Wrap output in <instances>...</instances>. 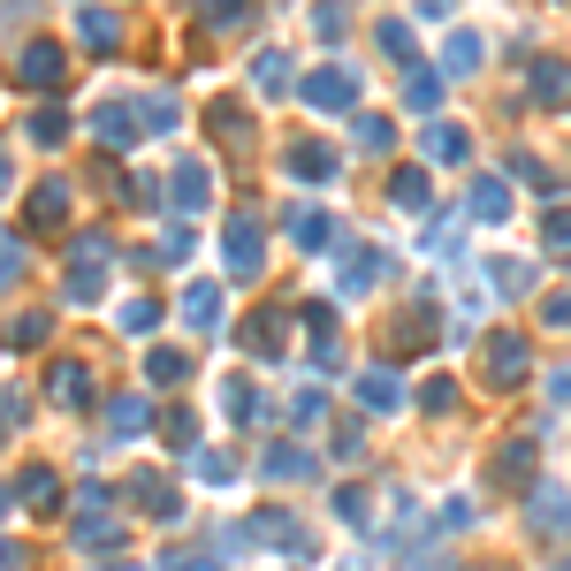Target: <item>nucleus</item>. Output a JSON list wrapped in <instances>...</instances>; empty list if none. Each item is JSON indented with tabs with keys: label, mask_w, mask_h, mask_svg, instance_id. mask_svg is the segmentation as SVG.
I'll return each instance as SVG.
<instances>
[{
	"label": "nucleus",
	"mask_w": 571,
	"mask_h": 571,
	"mask_svg": "<svg viewBox=\"0 0 571 571\" xmlns=\"http://www.w3.org/2000/svg\"><path fill=\"white\" fill-rule=\"evenodd\" d=\"M434 92H442V84H434L427 69H412V77H404V100H412V107H434Z\"/></svg>",
	"instance_id": "nucleus-38"
},
{
	"label": "nucleus",
	"mask_w": 571,
	"mask_h": 571,
	"mask_svg": "<svg viewBox=\"0 0 571 571\" xmlns=\"http://www.w3.org/2000/svg\"><path fill=\"white\" fill-rule=\"evenodd\" d=\"M244 343H252L260 358H275V351H283V343H289V320H283V312H260V320L244 328Z\"/></svg>",
	"instance_id": "nucleus-16"
},
{
	"label": "nucleus",
	"mask_w": 571,
	"mask_h": 571,
	"mask_svg": "<svg viewBox=\"0 0 571 571\" xmlns=\"http://www.w3.org/2000/svg\"><path fill=\"white\" fill-rule=\"evenodd\" d=\"M69 138V115H61V107H38V115H31V145H61Z\"/></svg>",
	"instance_id": "nucleus-29"
},
{
	"label": "nucleus",
	"mask_w": 571,
	"mask_h": 571,
	"mask_svg": "<svg viewBox=\"0 0 571 571\" xmlns=\"http://www.w3.org/2000/svg\"><path fill=\"white\" fill-rule=\"evenodd\" d=\"M107 434H115V442L145 434V404H138V397H115V404H107Z\"/></svg>",
	"instance_id": "nucleus-22"
},
{
	"label": "nucleus",
	"mask_w": 571,
	"mask_h": 571,
	"mask_svg": "<svg viewBox=\"0 0 571 571\" xmlns=\"http://www.w3.org/2000/svg\"><path fill=\"white\" fill-rule=\"evenodd\" d=\"M152 320H160V305H152V297H130V305H123V328H130V335H145Z\"/></svg>",
	"instance_id": "nucleus-35"
},
{
	"label": "nucleus",
	"mask_w": 571,
	"mask_h": 571,
	"mask_svg": "<svg viewBox=\"0 0 571 571\" xmlns=\"http://www.w3.org/2000/svg\"><path fill=\"white\" fill-rule=\"evenodd\" d=\"M183 320H191V328H214V320H221V289L191 283V289H183Z\"/></svg>",
	"instance_id": "nucleus-15"
},
{
	"label": "nucleus",
	"mask_w": 571,
	"mask_h": 571,
	"mask_svg": "<svg viewBox=\"0 0 571 571\" xmlns=\"http://www.w3.org/2000/svg\"><path fill=\"white\" fill-rule=\"evenodd\" d=\"M221 412H229V420H252V412H260V397H252L244 381H229V389H221Z\"/></svg>",
	"instance_id": "nucleus-34"
},
{
	"label": "nucleus",
	"mask_w": 571,
	"mask_h": 571,
	"mask_svg": "<svg viewBox=\"0 0 571 571\" xmlns=\"http://www.w3.org/2000/svg\"><path fill=\"white\" fill-rule=\"evenodd\" d=\"M221 244H229V275H237V283H252V275H260V221H252V214H237Z\"/></svg>",
	"instance_id": "nucleus-2"
},
{
	"label": "nucleus",
	"mask_w": 571,
	"mask_h": 571,
	"mask_svg": "<svg viewBox=\"0 0 571 571\" xmlns=\"http://www.w3.org/2000/svg\"><path fill=\"white\" fill-rule=\"evenodd\" d=\"M374 275H381V252H374V244H358V252L343 260V297H358V289H374Z\"/></svg>",
	"instance_id": "nucleus-17"
},
{
	"label": "nucleus",
	"mask_w": 571,
	"mask_h": 571,
	"mask_svg": "<svg viewBox=\"0 0 571 571\" xmlns=\"http://www.w3.org/2000/svg\"><path fill=\"white\" fill-rule=\"evenodd\" d=\"M168 198H175L183 214H198V206H206V168H198V160H183V168L168 175Z\"/></svg>",
	"instance_id": "nucleus-9"
},
{
	"label": "nucleus",
	"mask_w": 571,
	"mask_h": 571,
	"mask_svg": "<svg viewBox=\"0 0 571 571\" xmlns=\"http://www.w3.org/2000/svg\"><path fill=\"white\" fill-rule=\"evenodd\" d=\"M283 160H289V175H335V152L328 145H289Z\"/></svg>",
	"instance_id": "nucleus-21"
},
{
	"label": "nucleus",
	"mask_w": 571,
	"mask_h": 571,
	"mask_svg": "<svg viewBox=\"0 0 571 571\" xmlns=\"http://www.w3.org/2000/svg\"><path fill=\"white\" fill-rule=\"evenodd\" d=\"M389 198H397L404 214H420V206H427V175H420V168H404V175L389 183Z\"/></svg>",
	"instance_id": "nucleus-26"
},
{
	"label": "nucleus",
	"mask_w": 571,
	"mask_h": 571,
	"mask_svg": "<svg viewBox=\"0 0 571 571\" xmlns=\"http://www.w3.org/2000/svg\"><path fill=\"white\" fill-rule=\"evenodd\" d=\"M252 84H260V92H283L289 84V54H260V61H252Z\"/></svg>",
	"instance_id": "nucleus-28"
},
{
	"label": "nucleus",
	"mask_w": 571,
	"mask_h": 571,
	"mask_svg": "<svg viewBox=\"0 0 571 571\" xmlns=\"http://www.w3.org/2000/svg\"><path fill=\"white\" fill-rule=\"evenodd\" d=\"M381 46L397 54V69H412V31L404 23H381Z\"/></svg>",
	"instance_id": "nucleus-37"
},
{
	"label": "nucleus",
	"mask_w": 571,
	"mask_h": 571,
	"mask_svg": "<svg viewBox=\"0 0 571 571\" xmlns=\"http://www.w3.org/2000/svg\"><path fill=\"white\" fill-rule=\"evenodd\" d=\"M0 191H8V160H0Z\"/></svg>",
	"instance_id": "nucleus-48"
},
{
	"label": "nucleus",
	"mask_w": 571,
	"mask_h": 571,
	"mask_svg": "<svg viewBox=\"0 0 571 571\" xmlns=\"http://www.w3.org/2000/svg\"><path fill=\"white\" fill-rule=\"evenodd\" d=\"M427 152L434 160H465V138H457L449 123H427Z\"/></svg>",
	"instance_id": "nucleus-33"
},
{
	"label": "nucleus",
	"mask_w": 571,
	"mask_h": 571,
	"mask_svg": "<svg viewBox=\"0 0 571 571\" xmlns=\"http://www.w3.org/2000/svg\"><path fill=\"white\" fill-rule=\"evenodd\" d=\"M442 69H449V77H472V69H480V38H472V31H457V38L442 46Z\"/></svg>",
	"instance_id": "nucleus-19"
},
{
	"label": "nucleus",
	"mask_w": 571,
	"mask_h": 571,
	"mask_svg": "<svg viewBox=\"0 0 571 571\" xmlns=\"http://www.w3.org/2000/svg\"><path fill=\"white\" fill-rule=\"evenodd\" d=\"M267 480H312V457H305V449H283V442H275V449H267Z\"/></svg>",
	"instance_id": "nucleus-23"
},
{
	"label": "nucleus",
	"mask_w": 571,
	"mask_h": 571,
	"mask_svg": "<svg viewBox=\"0 0 571 571\" xmlns=\"http://www.w3.org/2000/svg\"><path fill=\"white\" fill-rule=\"evenodd\" d=\"M46 397H54V404H84V397H92V374H84V366L69 358V366H54V381H46Z\"/></svg>",
	"instance_id": "nucleus-13"
},
{
	"label": "nucleus",
	"mask_w": 571,
	"mask_h": 571,
	"mask_svg": "<svg viewBox=\"0 0 571 571\" xmlns=\"http://www.w3.org/2000/svg\"><path fill=\"white\" fill-rule=\"evenodd\" d=\"M130 488H138V503H145V511H152V518H175V511H183V495H175V488H168L160 472H138Z\"/></svg>",
	"instance_id": "nucleus-11"
},
{
	"label": "nucleus",
	"mask_w": 571,
	"mask_h": 571,
	"mask_svg": "<svg viewBox=\"0 0 571 571\" xmlns=\"http://www.w3.org/2000/svg\"><path fill=\"white\" fill-rule=\"evenodd\" d=\"M358 397H366V404H381V412H389V404H404L397 374H358Z\"/></svg>",
	"instance_id": "nucleus-27"
},
{
	"label": "nucleus",
	"mask_w": 571,
	"mask_h": 571,
	"mask_svg": "<svg viewBox=\"0 0 571 571\" xmlns=\"http://www.w3.org/2000/svg\"><path fill=\"white\" fill-rule=\"evenodd\" d=\"M183 374H191V358H183V351H145V381H152V389H175Z\"/></svg>",
	"instance_id": "nucleus-18"
},
{
	"label": "nucleus",
	"mask_w": 571,
	"mask_h": 571,
	"mask_svg": "<svg viewBox=\"0 0 571 571\" xmlns=\"http://www.w3.org/2000/svg\"><path fill=\"white\" fill-rule=\"evenodd\" d=\"M0 434H8V427H0Z\"/></svg>",
	"instance_id": "nucleus-49"
},
{
	"label": "nucleus",
	"mask_w": 571,
	"mask_h": 571,
	"mask_svg": "<svg viewBox=\"0 0 571 571\" xmlns=\"http://www.w3.org/2000/svg\"><path fill=\"white\" fill-rule=\"evenodd\" d=\"M358 145L381 152V145H389V123H381V115H358Z\"/></svg>",
	"instance_id": "nucleus-40"
},
{
	"label": "nucleus",
	"mask_w": 571,
	"mask_h": 571,
	"mask_svg": "<svg viewBox=\"0 0 571 571\" xmlns=\"http://www.w3.org/2000/svg\"><path fill=\"white\" fill-rule=\"evenodd\" d=\"M8 503H15V495H8V488H0V518H8Z\"/></svg>",
	"instance_id": "nucleus-47"
},
{
	"label": "nucleus",
	"mask_w": 571,
	"mask_h": 571,
	"mask_svg": "<svg viewBox=\"0 0 571 571\" xmlns=\"http://www.w3.org/2000/svg\"><path fill=\"white\" fill-rule=\"evenodd\" d=\"M160 571H214V557H168Z\"/></svg>",
	"instance_id": "nucleus-44"
},
{
	"label": "nucleus",
	"mask_w": 571,
	"mask_h": 571,
	"mask_svg": "<svg viewBox=\"0 0 571 571\" xmlns=\"http://www.w3.org/2000/svg\"><path fill=\"white\" fill-rule=\"evenodd\" d=\"M15 503H31L38 518H54V511H61V480H54L46 465H31V472L15 480Z\"/></svg>",
	"instance_id": "nucleus-6"
},
{
	"label": "nucleus",
	"mask_w": 571,
	"mask_h": 571,
	"mask_svg": "<svg viewBox=\"0 0 571 571\" xmlns=\"http://www.w3.org/2000/svg\"><path fill=\"white\" fill-rule=\"evenodd\" d=\"M549 320H557V328H571V297H549Z\"/></svg>",
	"instance_id": "nucleus-45"
},
{
	"label": "nucleus",
	"mask_w": 571,
	"mask_h": 571,
	"mask_svg": "<svg viewBox=\"0 0 571 571\" xmlns=\"http://www.w3.org/2000/svg\"><path fill=\"white\" fill-rule=\"evenodd\" d=\"M420 404H427V412H449V404H457V381H427V397H420Z\"/></svg>",
	"instance_id": "nucleus-43"
},
{
	"label": "nucleus",
	"mask_w": 571,
	"mask_h": 571,
	"mask_svg": "<svg viewBox=\"0 0 571 571\" xmlns=\"http://www.w3.org/2000/svg\"><path fill=\"white\" fill-rule=\"evenodd\" d=\"M92 130H100V145H130L145 130V123H138V100H100V107H92Z\"/></svg>",
	"instance_id": "nucleus-3"
},
{
	"label": "nucleus",
	"mask_w": 571,
	"mask_h": 571,
	"mask_svg": "<svg viewBox=\"0 0 571 571\" xmlns=\"http://www.w3.org/2000/svg\"><path fill=\"white\" fill-rule=\"evenodd\" d=\"M305 100H312V107H351V100H358V77H351V69H312V77H305Z\"/></svg>",
	"instance_id": "nucleus-4"
},
{
	"label": "nucleus",
	"mask_w": 571,
	"mask_h": 571,
	"mask_svg": "<svg viewBox=\"0 0 571 571\" xmlns=\"http://www.w3.org/2000/svg\"><path fill=\"white\" fill-rule=\"evenodd\" d=\"M526 518H534V526H549V534H564V526H571V503L549 488V495H534V511H526Z\"/></svg>",
	"instance_id": "nucleus-25"
},
{
	"label": "nucleus",
	"mask_w": 571,
	"mask_h": 571,
	"mask_svg": "<svg viewBox=\"0 0 571 571\" xmlns=\"http://www.w3.org/2000/svg\"><path fill=\"white\" fill-rule=\"evenodd\" d=\"M488 374H495V381H518V374H526V343H518V335H495V343H488Z\"/></svg>",
	"instance_id": "nucleus-12"
},
{
	"label": "nucleus",
	"mask_w": 571,
	"mask_h": 571,
	"mask_svg": "<svg viewBox=\"0 0 571 571\" xmlns=\"http://www.w3.org/2000/svg\"><path fill=\"white\" fill-rule=\"evenodd\" d=\"M289 420H297V427H320V420H328V404H320V397H297V404H289Z\"/></svg>",
	"instance_id": "nucleus-42"
},
{
	"label": "nucleus",
	"mask_w": 571,
	"mask_h": 571,
	"mask_svg": "<svg viewBox=\"0 0 571 571\" xmlns=\"http://www.w3.org/2000/svg\"><path fill=\"white\" fill-rule=\"evenodd\" d=\"M518 480H534V434H511L495 449V488H518Z\"/></svg>",
	"instance_id": "nucleus-5"
},
{
	"label": "nucleus",
	"mask_w": 571,
	"mask_h": 571,
	"mask_svg": "<svg viewBox=\"0 0 571 571\" xmlns=\"http://www.w3.org/2000/svg\"><path fill=\"white\" fill-rule=\"evenodd\" d=\"M69 77V61H61V46L54 38H31L23 54H15V84H31V92H54Z\"/></svg>",
	"instance_id": "nucleus-1"
},
{
	"label": "nucleus",
	"mask_w": 571,
	"mask_h": 571,
	"mask_svg": "<svg viewBox=\"0 0 571 571\" xmlns=\"http://www.w3.org/2000/svg\"><path fill=\"white\" fill-rule=\"evenodd\" d=\"M15 564H23V557H15V549H8V541H0V571H15Z\"/></svg>",
	"instance_id": "nucleus-46"
},
{
	"label": "nucleus",
	"mask_w": 571,
	"mask_h": 571,
	"mask_svg": "<svg viewBox=\"0 0 571 571\" xmlns=\"http://www.w3.org/2000/svg\"><path fill=\"white\" fill-rule=\"evenodd\" d=\"M549 252L571 260V214H549Z\"/></svg>",
	"instance_id": "nucleus-41"
},
{
	"label": "nucleus",
	"mask_w": 571,
	"mask_h": 571,
	"mask_svg": "<svg viewBox=\"0 0 571 571\" xmlns=\"http://www.w3.org/2000/svg\"><path fill=\"white\" fill-rule=\"evenodd\" d=\"M69 221V183L61 175H46L38 183V198H31V229H61Z\"/></svg>",
	"instance_id": "nucleus-7"
},
{
	"label": "nucleus",
	"mask_w": 571,
	"mask_h": 571,
	"mask_svg": "<svg viewBox=\"0 0 571 571\" xmlns=\"http://www.w3.org/2000/svg\"><path fill=\"white\" fill-rule=\"evenodd\" d=\"M160 434H168L175 449H191V442H198V420H191V412H168V420H160Z\"/></svg>",
	"instance_id": "nucleus-36"
},
{
	"label": "nucleus",
	"mask_w": 571,
	"mask_h": 571,
	"mask_svg": "<svg viewBox=\"0 0 571 571\" xmlns=\"http://www.w3.org/2000/svg\"><path fill=\"white\" fill-rule=\"evenodd\" d=\"M526 92H534L541 107H557L571 92V61H534V84H526Z\"/></svg>",
	"instance_id": "nucleus-10"
},
{
	"label": "nucleus",
	"mask_w": 571,
	"mask_h": 571,
	"mask_svg": "<svg viewBox=\"0 0 571 571\" xmlns=\"http://www.w3.org/2000/svg\"><path fill=\"white\" fill-rule=\"evenodd\" d=\"M289 237H297L305 252H320V244H328V214H312V206H297V214H289Z\"/></svg>",
	"instance_id": "nucleus-24"
},
{
	"label": "nucleus",
	"mask_w": 571,
	"mask_h": 571,
	"mask_svg": "<svg viewBox=\"0 0 571 571\" xmlns=\"http://www.w3.org/2000/svg\"><path fill=\"white\" fill-rule=\"evenodd\" d=\"M472 214H480V221H503V214H511V191H503L495 175H480V183H472Z\"/></svg>",
	"instance_id": "nucleus-20"
},
{
	"label": "nucleus",
	"mask_w": 571,
	"mask_h": 571,
	"mask_svg": "<svg viewBox=\"0 0 571 571\" xmlns=\"http://www.w3.org/2000/svg\"><path fill=\"white\" fill-rule=\"evenodd\" d=\"M206 123H214V138L252 145V123H244V107H237V100H214V107H206Z\"/></svg>",
	"instance_id": "nucleus-14"
},
{
	"label": "nucleus",
	"mask_w": 571,
	"mask_h": 571,
	"mask_svg": "<svg viewBox=\"0 0 571 571\" xmlns=\"http://www.w3.org/2000/svg\"><path fill=\"white\" fill-rule=\"evenodd\" d=\"M100 283H107V267H84V260H77V267H69V305H92Z\"/></svg>",
	"instance_id": "nucleus-30"
},
{
	"label": "nucleus",
	"mask_w": 571,
	"mask_h": 571,
	"mask_svg": "<svg viewBox=\"0 0 571 571\" xmlns=\"http://www.w3.org/2000/svg\"><path fill=\"white\" fill-rule=\"evenodd\" d=\"M191 244H198L191 229H168V237L152 244V260H160V267H175V260H191Z\"/></svg>",
	"instance_id": "nucleus-32"
},
{
	"label": "nucleus",
	"mask_w": 571,
	"mask_h": 571,
	"mask_svg": "<svg viewBox=\"0 0 571 571\" xmlns=\"http://www.w3.org/2000/svg\"><path fill=\"white\" fill-rule=\"evenodd\" d=\"M77 38L100 46V54H115V46H123V23H115L107 8H84V15H77Z\"/></svg>",
	"instance_id": "nucleus-8"
},
{
	"label": "nucleus",
	"mask_w": 571,
	"mask_h": 571,
	"mask_svg": "<svg viewBox=\"0 0 571 571\" xmlns=\"http://www.w3.org/2000/svg\"><path fill=\"white\" fill-rule=\"evenodd\" d=\"M15 275H23V244H15V237H0V289L15 283Z\"/></svg>",
	"instance_id": "nucleus-39"
},
{
	"label": "nucleus",
	"mask_w": 571,
	"mask_h": 571,
	"mask_svg": "<svg viewBox=\"0 0 571 571\" xmlns=\"http://www.w3.org/2000/svg\"><path fill=\"white\" fill-rule=\"evenodd\" d=\"M244 23H252L244 0H214V8H206V31H244Z\"/></svg>",
	"instance_id": "nucleus-31"
}]
</instances>
